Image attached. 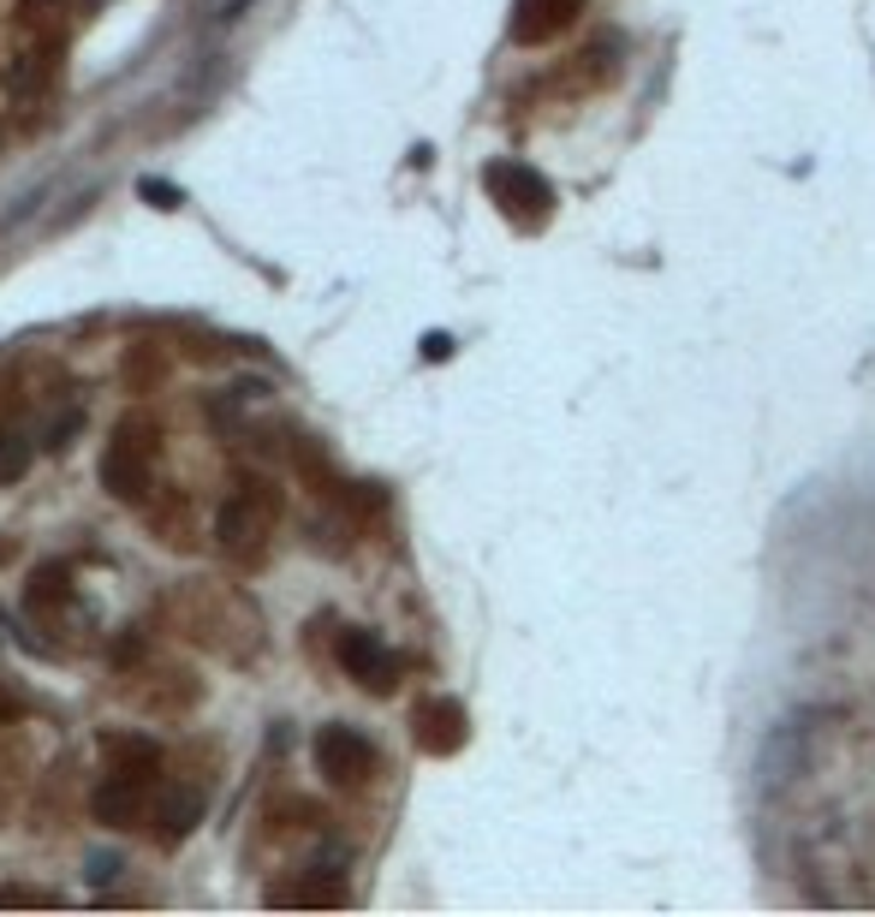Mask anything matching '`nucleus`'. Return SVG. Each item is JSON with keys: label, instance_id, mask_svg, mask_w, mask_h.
I'll list each match as a JSON object with an SVG mask.
<instances>
[{"label": "nucleus", "instance_id": "nucleus-11", "mask_svg": "<svg viewBox=\"0 0 875 917\" xmlns=\"http://www.w3.org/2000/svg\"><path fill=\"white\" fill-rule=\"evenodd\" d=\"M138 192L150 197V209H167V215H173V209H179V203H185V192H179V185H167V179H143Z\"/></svg>", "mask_w": 875, "mask_h": 917}, {"label": "nucleus", "instance_id": "nucleus-6", "mask_svg": "<svg viewBox=\"0 0 875 917\" xmlns=\"http://www.w3.org/2000/svg\"><path fill=\"white\" fill-rule=\"evenodd\" d=\"M805 716H792V721H780L775 733L763 739V780H792V768H798V751H805Z\"/></svg>", "mask_w": 875, "mask_h": 917}, {"label": "nucleus", "instance_id": "nucleus-12", "mask_svg": "<svg viewBox=\"0 0 875 917\" xmlns=\"http://www.w3.org/2000/svg\"><path fill=\"white\" fill-rule=\"evenodd\" d=\"M0 906H54V894H42V887H0Z\"/></svg>", "mask_w": 875, "mask_h": 917}, {"label": "nucleus", "instance_id": "nucleus-10", "mask_svg": "<svg viewBox=\"0 0 875 917\" xmlns=\"http://www.w3.org/2000/svg\"><path fill=\"white\" fill-rule=\"evenodd\" d=\"M31 602H42V608L66 602V566H42V572L31 578Z\"/></svg>", "mask_w": 875, "mask_h": 917}, {"label": "nucleus", "instance_id": "nucleus-13", "mask_svg": "<svg viewBox=\"0 0 875 917\" xmlns=\"http://www.w3.org/2000/svg\"><path fill=\"white\" fill-rule=\"evenodd\" d=\"M423 358H429V363L453 358V334H423Z\"/></svg>", "mask_w": 875, "mask_h": 917}, {"label": "nucleus", "instance_id": "nucleus-5", "mask_svg": "<svg viewBox=\"0 0 875 917\" xmlns=\"http://www.w3.org/2000/svg\"><path fill=\"white\" fill-rule=\"evenodd\" d=\"M583 12V0H518L513 7V42H548Z\"/></svg>", "mask_w": 875, "mask_h": 917}, {"label": "nucleus", "instance_id": "nucleus-2", "mask_svg": "<svg viewBox=\"0 0 875 917\" xmlns=\"http://www.w3.org/2000/svg\"><path fill=\"white\" fill-rule=\"evenodd\" d=\"M316 768H322L328 780L352 786L363 775H375V745L358 733V727H322V733H316Z\"/></svg>", "mask_w": 875, "mask_h": 917}, {"label": "nucleus", "instance_id": "nucleus-1", "mask_svg": "<svg viewBox=\"0 0 875 917\" xmlns=\"http://www.w3.org/2000/svg\"><path fill=\"white\" fill-rule=\"evenodd\" d=\"M483 185H489V197L501 203L513 221H524V227L548 221V209H554V185L536 167H524V162H489L483 167Z\"/></svg>", "mask_w": 875, "mask_h": 917}, {"label": "nucleus", "instance_id": "nucleus-14", "mask_svg": "<svg viewBox=\"0 0 875 917\" xmlns=\"http://www.w3.org/2000/svg\"><path fill=\"white\" fill-rule=\"evenodd\" d=\"M7 716H19V703H12V697H0V721H7Z\"/></svg>", "mask_w": 875, "mask_h": 917}, {"label": "nucleus", "instance_id": "nucleus-7", "mask_svg": "<svg viewBox=\"0 0 875 917\" xmlns=\"http://www.w3.org/2000/svg\"><path fill=\"white\" fill-rule=\"evenodd\" d=\"M417 739H423V751H459L464 745V709L459 703H429L417 716Z\"/></svg>", "mask_w": 875, "mask_h": 917}, {"label": "nucleus", "instance_id": "nucleus-8", "mask_svg": "<svg viewBox=\"0 0 875 917\" xmlns=\"http://www.w3.org/2000/svg\"><path fill=\"white\" fill-rule=\"evenodd\" d=\"M197 822H203V793H197V786H185V793H173L167 805H162V840H167V847H173V840H185Z\"/></svg>", "mask_w": 875, "mask_h": 917}, {"label": "nucleus", "instance_id": "nucleus-4", "mask_svg": "<svg viewBox=\"0 0 875 917\" xmlns=\"http://www.w3.org/2000/svg\"><path fill=\"white\" fill-rule=\"evenodd\" d=\"M143 780L150 775H108L96 786V798H90V810H96V822H108V828H131L143 817Z\"/></svg>", "mask_w": 875, "mask_h": 917}, {"label": "nucleus", "instance_id": "nucleus-3", "mask_svg": "<svg viewBox=\"0 0 875 917\" xmlns=\"http://www.w3.org/2000/svg\"><path fill=\"white\" fill-rule=\"evenodd\" d=\"M340 667L358 679L363 691H393V674H400L393 649H387L375 632H346V637H340Z\"/></svg>", "mask_w": 875, "mask_h": 917}, {"label": "nucleus", "instance_id": "nucleus-9", "mask_svg": "<svg viewBox=\"0 0 875 917\" xmlns=\"http://www.w3.org/2000/svg\"><path fill=\"white\" fill-rule=\"evenodd\" d=\"M31 465V441L24 435H0V483H19Z\"/></svg>", "mask_w": 875, "mask_h": 917}]
</instances>
